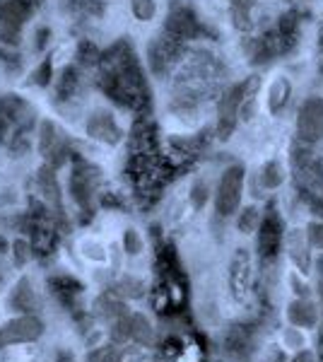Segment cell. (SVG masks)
<instances>
[{
	"label": "cell",
	"mask_w": 323,
	"mask_h": 362,
	"mask_svg": "<svg viewBox=\"0 0 323 362\" xmlns=\"http://www.w3.org/2000/svg\"><path fill=\"white\" fill-rule=\"evenodd\" d=\"M102 90L114 99L116 104H126L133 109H143L150 92L145 85L143 70L128 44H116L107 56L102 58Z\"/></svg>",
	"instance_id": "1"
},
{
	"label": "cell",
	"mask_w": 323,
	"mask_h": 362,
	"mask_svg": "<svg viewBox=\"0 0 323 362\" xmlns=\"http://www.w3.org/2000/svg\"><path fill=\"white\" fill-rule=\"evenodd\" d=\"M39 3L41 0H0V42L10 46L20 44L22 25Z\"/></svg>",
	"instance_id": "2"
},
{
	"label": "cell",
	"mask_w": 323,
	"mask_h": 362,
	"mask_svg": "<svg viewBox=\"0 0 323 362\" xmlns=\"http://www.w3.org/2000/svg\"><path fill=\"white\" fill-rule=\"evenodd\" d=\"M256 87H258V80L251 78V80H246V83L234 85L232 90L222 97L220 109H217V136H220L222 140H227L229 136H232L234 126H237V116L242 114L244 99L249 95H254Z\"/></svg>",
	"instance_id": "3"
},
{
	"label": "cell",
	"mask_w": 323,
	"mask_h": 362,
	"mask_svg": "<svg viewBox=\"0 0 323 362\" xmlns=\"http://www.w3.org/2000/svg\"><path fill=\"white\" fill-rule=\"evenodd\" d=\"M242 189H244V167L234 165L225 169L215 196V208L222 218H229V215L237 213L239 203H242Z\"/></svg>",
	"instance_id": "4"
},
{
	"label": "cell",
	"mask_w": 323,
	"mask_h": 362,
	"mask_svg": "<svg viewBox=\"0 0 323 362\" xmlns=\"http://www.w3.org/2000/svg\"><path fill=\"white\" fill-rule=\"evenodd\" d=\"M297 136L304 143L323 138V99H307L297 116Z\"/></svg>",
	"instance_id": "5"
},
{
	"label": "cell",
	"mask_w": 323,
	"mask_h": 362,
	"mask_svg": "<svg viewBox=\"0 0 323 362\" xmlns=\"http://www.w3.org/2000/svg\"><path fill=\"white\" fill-rule=\"evenodd\" d=\"M44 334V324L32 317V314H25L20 319H13L0 329V346H13V343H32Z\"/></svg>",
	"instance_id": "6"
},
{
	"label": "cell",
	"mask_w": 323,
	"mask_h": 362,
	"mask_svg": "<svg viewBox=\"0 0 323 362\" xmlns=\"http://www.w3.org/2000/svg\"><path fill=\"white\" fill-rule=\"evenodd\" d=\"M87 136L99 140V143H107V145H116L121 140V128L116 126L114 116L107 112H97L87 119Z\"/></svg>",
	"instance_id": "7"
},
{
	"label": "cell",
	"mask_w": 323,
	"mask_h": 362,
	"mask_svg": "<svg viewBox=\"0 0 323 362\" xmlns=\"http://www.w3.org/2000/svg\"><path fill=\"white\" fill-rule=\"evenodd\" d=\"M95 186H97V169L80 162V165L73 169V177H70V191H73V198L80 203V206H87Z\"/></svg>",
	"instance_id": "8"
},
{
	"label": "cell",
	"mask_w": 323,
	"mask_h": 362,
	"mask_svg": "<svg viewBox=\"0 0 323 362\" xmlns=\"http://www.w3.org/2000/svg\"><path fill=\"white\" fill-rule=\"evenodd\" d=\"M179 39H174L172 34L164 39H157V42H152L150 46V66L155 70L157 75L167 73V68L174 63V56H176V49H179Z\"/></svg>",
	"instance_id": "9"
},
{
	"label": "cell",
	"mask_w": 323,
	"mask_h": 362,
	"mask_svg": "<svg viewBox=\"0 0 323 362\" xmlns=\"http://www.w3.org/2000/svg\"><path fill=\"white\" fill-rule=\"evenodd\" d=\"M283 244V232H280V223L275 215H268L261 225V239H258V247H261L263 256H275V251Z\"/></svg>",
	"instance_id": "10"
},
{
	"label": "cell",
	"mask_w": 323,
	"mask_h": 362,
	"mask_svg": "<svg viewBox=\"0 0 323 362\" xmlns=\"http://www.w3.org/2000/svg\"><path fill=\"white\" fill-rule=\"evenodd\" d=\"M285 247L290 251L292 261L302 268V273L307 271L309 264H311V256H309V242H307V235L302 230H290L285 237Z\"/></svg>",
	"instance_id": "11"
},
{
	"label": "cell",
	"mask_w": 323,
	"mask_h": 362,
	"mask_svg": "<svg viewBox=\"0 0 323 362\" xmlns=\"http://www.w3.org/2000/svg\"><path fill=\"white\" fill-rule=\"evenodd\" d=\"M287 317H290L292 326L299 329H314L319 324V309L311 305L309 300H295L287 309Z\"/></svg>",
	"instance_id": "12"
},
{
	"label": "cell",
	"mask_w": 323,
	"mask_h": 362,
	"mask_svg": "<svg viewBox=\"0 0 323 362\" xmlns=\"http://www.w3.org/2000/svg\"><path fill=\"white\" fill-rule=\"evenodd\" d=\"M196 17H193L189 10H174L167 20V32L172 34L174 39H189L196 34Z\"/></svg>",
	"instance_id": "13"
},
{
	"label": "cell",
	"mask_w": 323,
	"mask_h": 362,
	"mask_svg": "<svg viewBox=\"0 0 323 362\" xmlns=\"http://www.w3.org/2000/svg\"><path fill=\"white\" fill-rule=\"evenodd\" d=\"M121 326H126V336L135 338L138 343L152 341V326L143 314H133V317H121Z\"/></svg>",
	"instance_id": "14"
},
{
	"label": "cell",
	"mask_w": 323,
	"mask_h": 362,
	"mask_svg": "<svg viewBox=\"0 0 323 362\" xmlns=\"http://www.w3.org/2000/svg\"><path fill=\"white\" fill-rule=\"evenodd\" d=\"M290 92H292L290 80H287V78L275 80L273 87H270V92H268V109H270V114H280V112H283L287 99H290Z\"/></svg>",
	"instance_id": "15"
},
{
	"label": "cell",
	"mask_w": 323,
	"mask_h": 362,
	"mask_svg": "<svg viewBox=\"0 0 323 362\" xmlns=\"http://www.w3.org/2000/svg\"><path fill=\"white\" fill-rule=\"evenodd\" d=\"M10 302H13V307L20 309V312H27V314L34 312V309H37V295H34V290H32V283H29V280H20Z\"/></svg>",
	"instance_id": "16"
},
{
	"label": "cell",
	"mask_w": 323,
	"mask_h": 362,
	"mask_svg": "<svg viewBox=\"0 0 323 362\" xmlns=\"http://www.w3.org/2000/svg\"><path fill=\"white\" fill-rule=\"evenodd\" d=\"M283 181H285V174L278 162H268V165L263 167V172H261L263 189H278V186H283Z\"/></svg>",
	"instance_id": "17"
},
{
	"label": "cell",
	"mask_w": 323,
	"mask_h": 362,
	"mask_svg": "<svg viewBox=\"0 0 323 362\" xmlns=\"http://www.w3.org/2000/svg\"><path fill=\"white\" fill-rule=\"evenodd\" d=\"M75 87H78V70L70 66V68L63 70V75H61V83H58V97L68 99L75 92Z\"/></svg>",
	"instance_id": "18"
},
{
	"label": "cell",
	"mask_w": 323,
	"mask_h": 362,
	"mask_svg": "<svg viewBox=\"0 0 323 362\" xmlns=\"http://www.w3.org/2000/svg\"><path fill=\"white\" fill-rule=\"evenodd\" d=\"M283 346L287 350H304L307 348V336L302 334L299 326H290V329L283 331Z\"/></svg>",
	"instance_id": "19"
},
{
	"label": "cell",
	"mask_w": 323,
	"mask_h": 362,
	"mask_svg": "<svg viewBox=\"0 0 323 362\" xmlns=\"http://www.w3.org/2000/svg\"><path fill=\"white\" fill-rule=\"evenodd\" d=\"M258 223H261V215H258L256 208H244V213L239 215V230H242L244 235H251L258 227Z\"/></svg>",
	"instance_id": "20"
},
{
	"label": "cell",
	"mask_w": 323,
	"mask_h": 362,
	"mask_svg": "<svg viewBox=\"0 0 323 362\" xmlns=\"http://www.w3.org/2000/svg\"><path fill=\"white\" fill-rule=\"evenodd\" d=\"M155 0H133V15L140 22H148L155 17Z\"/></svg>",
	"instance_id": "21"
},
{
	"label": "cell",
	"mask_w": 323,
	"mask_h": 362,
	"mask_svg": "<svg viewBox=\"0 0 323 362\" xmlns=\"http://www.w3.org/2000/svg\"><path fill=\"white\" fill-rule=\"evenodd\" d=\"M78 56H80V61H82V63H87V66H92V63H97L99 58H102V54H99V49H97L95 44H90V42H82V44H80Z\"/></svg>",
	"instance_id": "22"
},
{
	"label": "cell",
	"mask_w": 323,
	"mask_h": 362,
	"mask_svg": "<svg viewBox=\"0 0 323 362\" xmlns=\"http://www.w3.org/2000/svg\"><path fill=\"white\" fill-rule=\"evenodd\" d=\"M123 249H126L131 256L143 251V239L138 237V232L135 230H126V235H123Z\"/></svg>",
	"instance_id": "23"
},
{
	"label": "cell",
	"mask_w": 323,
	"mask_h": 362,
	"mask_svg": "<svg viewBox=\"0 0 323 362\" xmlns=\"http://www.w3.org/2000/svg\"><path fill=\"white\" fill-rule=\"evenodd\" d=\"M51 73H54V63H51V58H46V61L39 66L37 73H34V83L41 85V87H46V85L51 83Z\"/></svg>",
	"instance_id": "24"
},
{
	"label": "cell",
	"mask_w": 323,
	"mask_h": 362,
	"mask_svg": "<svg viewBox=\"0 0 323 362\" xmlns=\"http://www.w3.org/2000/svg\"><path fill=\"white\" fill-rule=\"evenodd\" d=\"M15 261H17V266H22V264H27V259H29V247H27V242H15Z\"/></svg>",
	"instance_id": "25"
},
{
	"label": "cell",
	"mask_w": 323,
	"mask_h": 362,
	"mask_svg": "<svg viewBox=\"0 0 323 362\" xmlns=\"http://www.w3.org/2000/svg\"><path fill=\"white\" fill-rule=\"evenodd\" d=\"M140 290H143V285L138 283V280H123L121 283V293H126V295H131V297H138L140 295Z\"/></svg>",
	"instance_id": "26"
},
{
	"label": "cell",
	"mask_w": 323,
	"mask_h": 362,
	"mask_svg": "<svg viewBox=\"0 0 323 362\" xmlns=\"http://www.w3.org/2000/svg\"><path fill=\"white\" fill-rule=\"evenodd\" d=\"M205 198H208V189H205L203 184H198L196 189H193V203H196V206H203Z\"/></svg>",
	"instance_id": "27"
},
{
	"label": "cell",
	"mask_w": 323,
	"mask_h": 362,
	"mask_svg": "<svg viewBox=\"0 0 323 362\" xmlns=\"http://www.w3.org/2000/svg\"><path fill=\"white\" fill-rule=\"evenodd\" d=\"M292 362H314V353H311V350H297Z\"/></svg>",
	"instance_id": "28"
},
{
	"label": "cell",
	"mask_w": 323,
	"mask_h": 362,
	"mask_svg": "<svg viewBox=\"0 0 323 362\" xmlns=\"http://www.w3.org/2000/svg\"><path fill=\"white\" fill-rule=\"evenodd\" d=\"M220 362H246V360H244V355H239V353H229Z\"/></svg>",
	"instance_id": "29"
},
{
	"label": "cell",
	"mask_w": 323,
	"mask_h": 362,
	"mask_svg": "<svg viewBox=\"0 0 323 362\" xmlns=\"http://www.w3.org/2000/svg\"><path fill=\"white\" fill-rule=\"evenodd\" d=\"M319 295H321V302H323V261L319 264Z\"/></svg>",
	"instance_id": "30"
},
{
	"label": "cell",
	"mask_w": 323,
	"mask_h": 362,
	"mask_svg": "<svg viewBox=\"0 0 323 362\" xmlns=\"http://www.w3.org/2000/svg\"><path fill=\"white\" fill-rule=\"evenodd\" d=\"M58 362H75V360H73V355L63 353V355H61V358H58Z\"/></svg>",
	"instance_id": "31"
},
{
	"label": "cell",
	"mask_w": 323,
	"mask_h": 362,
	"mask_svg": "<svg viewBox=\"0 0 323 362\" xmlns=\"http://www.w3.org/2000/svg\"><path fill=\"white\" fill-rule=\"evenodd\" d=\"M3 251H8V242H5V239L0 237V254H3Z\"/></svg>",
	"instance_id": "32"
}]
</instances>
